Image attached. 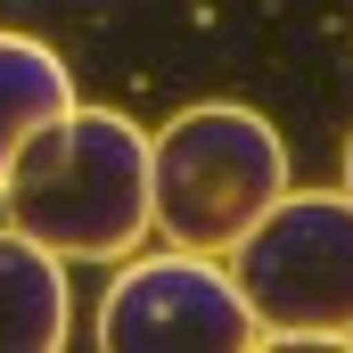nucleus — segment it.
Masks as SVG:
<instances>
[{"mask_svg": "<svg viewBox=\"0 0 353 353\" xmlns=\"http://www.w3.org/2000/svg\"><path fill=\"white\" fill-rule=\"evenodd\" d=\"M0 205L25 239H41L66 263H123L157 230V181H148V132L123 107H66L41 123L0 181Z\"/></svg>", "mask_w": 353, "mask_h": 353, "instance_id": "obj_1", "label": "nucleus"}, {"mask_svg": "<svg viewBox=\"0 0 353 353\" xmlns=\"http://www.w3.org/2000/svg\"><path fill=\"white\" fill-rule=\"evenodd\" d=\"M148 181H157V230L173 247L230 255L288 189V140L263 107L197 99L148 140Z\"/></svg>", "mask_w": 353, "mask_h": 353, "instance_id": "obj_2", "label": "nucleus"}, {"mask_svg": "<svg viewBox=\"0 0 353 353\" xmlns=\"http://www.w3.org/2000/svg\"><path fill=\"white\" fill-rule=\"evenodd\" d=\"M230 279L263 345H353V197L279 189L271 214L230 247Z\"/></svg>", "mask_w": 353, "mask_h": 353, "instance_id": "obj_3", "label": "nucleus"}, {"mask_svg": "<svg viewBox=\"0 0 353 353\" xmlns=\"http://www.w3.org/2000/svg\"><path fill=\"white\" fill-rule=\"evenodd\" d=\"M99 345L107 353H247L263 345L239 279L197 255H140V263L115 271V288L99 296Z\"/></svg>", "mask_w": 353, "mask_h": 353, "instance_id": "obj_4", "label": "nucleus"}, {"mask_svg": "<svg viewBox=\"0 0 353 353\" xmlns=\"http://www.w3.org/2000/svg\"><path fill=\"white\" fill-rule=\"evenodd\" d=\"M74 337V296H66V255L25 239L17 222L0 230V353H58Z\"/></svg>", "mask_w": 353, "mask_h": 353, "instance_id": "obj_5", "label": "nucleus"}, {"mask_svg": "<svg viewBox=\"0 0 353 353\" xmlns=\"http://www.w3.org/2000/svg\"><path fill=\"white\" fill-rule=\"evenodd\" d=\"M66 107H74L66 58H58L50 41H33V33H8V25H0V181L17 165V148H25L41 123H58Z\"/></svg>", "mask_w": 353, "mask_h": 353, "instance_id": "obj_6", "label": "nucleus"}, {"mask_svg": "<svg viewBox=\"0 0 353 353\" xmlns=\"http://www.w3.org/2000/svg\"><path fill=\"white\" fill-rule=\"evenodd\" d=\"M345 197H353V140H345Z\"/></svg>", "mask_w": 353, "mask_h": 353, "instance_id": "obj_7", "label": "nucleus"}]
</instances>
